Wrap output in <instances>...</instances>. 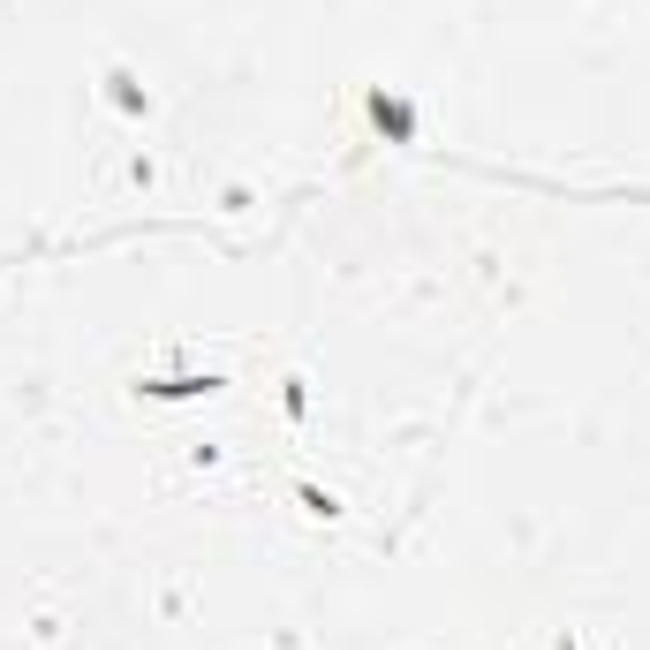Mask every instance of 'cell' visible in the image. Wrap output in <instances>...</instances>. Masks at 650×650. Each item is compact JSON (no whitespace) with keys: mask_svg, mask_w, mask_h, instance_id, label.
Returning <instances> with one entry per match:
<instances>
[{"mask_svg":"<svg viewBox=\"0 0 650 650\" xmlns=\"http://www.w3.org/2000/svg\"><path fill=\"white\" fill-rule=\"evenodd\" d=\"M371 122H378V129H386V137H401V145H409V137H416V114H409V107H401V99H386V91H371Z\"/></svg>","mask_w":650,"mask_h":650,"instance_id":"6da1fadb","label":"cell"},{"mask_svg":"<svg viewBox=\"0 0 650 650\" xmlns=\"http://www.w3.org/2000/svg\"><path fill=\"white\" fill-rule=\"evenodd\" d=\"M107 84H114V99H122V107H129V114H145V107H152V99H145V91H137V76H122V68H114V76H107Z\"/></svg>","mask_w":650,"mask_h":650,"instance_id":"7a4b0ae2","label":"cell"},{"mask_svg":"<svg viewBox=\"0 0 650 650\" xmlns=\"http://www.w3.org/2000/svg\"><path fill=\"white\" fill-rule=\"evenodd\" d=\"M560 650H583V643H575V636H560Z\"/></svg>","mask_w":650,"mask_h":650,"instance_id":"3957f363","label":"cell"}]
</instances>
